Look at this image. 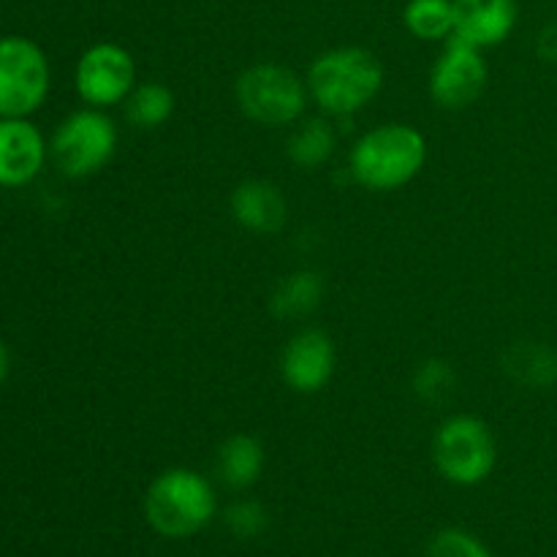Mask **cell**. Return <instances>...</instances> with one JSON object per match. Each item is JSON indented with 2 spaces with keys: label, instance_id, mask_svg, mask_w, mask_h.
Masks as SVG:
<instances>
[{
  "label": "cell",
  "instance_id": "cell-15",
  "mask_svg": "<svg viewBox=\"0 0 557 557\" xmlns=\"http://www.w3.org/2000/svg\"><path fill=\"white\" fill-rule=\"evenodd\" d=\"M218 479L228 490H250L264 473V446L248 433H234L218 446Z\"/></svg>",
  "mask_w": 557,
  "mask_h": 557
},
{
  "label": "cell",
  "instance_id": "cell-8",
  "mask_svg": "<svg viewBox=\"0 0 557 557\" xmlns=\"http://www.w3.org/2000/svg\"><path fill=\"white\" fill-rule=\"evenodd\" d=\"M74 85L87 107L109 109L125 103L136 87V63L125 47L114 41L92 44L76 63Z\"/></svg>",
  "mask_w": 557,
  "mask_h": 557
},
{
  "label": "cell",
  "instance_id": "cell-4",
  "mask_svg": "<svg viewBox=\"0 0 557 557\" xmlns=\"http://www.w3.org/2000/svg\"><path fill=\"white\" fill-rule=\"evenodd\" d=\"M433 462L446 482L476 487L498 466V441L487 422L471 413H457L435 430Z\"/></svg>",
  "mask_w": 557,
  "mask_h": 557
},
{
  "label": "cell",
  "instance_id": "cell-24",
  "mask_svg": "<svg viewBox=\"0 0 557 557\" xmlns=\"http://www.w3.org/2000/svg\"><path fill=\"white\" fill-rule=\"evenodd\" d=\"M9 373H11V354H9V346L0 341V386L5 384Z\"/></svg>",
  "mask_w": 557,
  "mask_h": 557
},
{
  "label": "cell",
  "instance_id": "cell-21",
  "mask_svg": "<svg viewBox=\"0 0 557 557\" xmlns=\"http://www.w3.org/2000/svg\"><path fill=\"white\" fill-rule=\"evenodd\" d=\"M267 522H270L267 509L253 498L234 500V504L223 511V525H226V531L232 533L234 539H243V542L261 536V533L267 531Z\"/></svg>",
  "mask_w": 557,
  "mask_h": 557
},
{
  "label": "cell",
  "instance_id": "cell-1",
  "mask_svg": "<svg viewBox=\"0 0 557 557\" xmlns=\"http://www.w3.org/2000/svg\"><path fill=\"white\" fill-rule=\"evenodd\" d=\"M428 163V139L408 123H384L359 136L348 169L368 190H397L419 177Z\"/></svg>",
  "mask_w": 557,
  "mask_h": 557
},
{
  "label": "cell",
  "instance_id": "cell-17",
  "mask_svg": "<svg viewBox=\"0 0 557 557\" xmlns=\"http://www.w3.org/2000/svg\"><path fill=\"white\" fill-rule=\"evenodd\" d=\"M335 147H337V136L330 120L310 117L294 128L286 150L294 166L308 169L310 172V169L324 166V163L335 156Z\"/></svg>",
  "mask_w": 557,
  "mask_h": 557
},
{
  "label": "cell",
  "instance_id": "cell-3",
  "mask_svg": "<svg viewBox=\"0 0 557 557\" xmlns=\"http://www.w3.org/2000/svg\"><path fill=\"white\" fill-rule=\"evenodd\" d=\"M145 520L158 536L190 539L205 531L218 511L215 487L190 468H169L158 473L145 493Z\"/></svg>",
  "mask_w": 557,
  "mask_h": 557
},
{
  "label": "cell",
  "instance_id": "cell-13",
  "mask_svg": "<svg viewBox=\"0 0 557 557\" xmlns=\"http://www.w3.org/2000/svg\"><path fill=\"white\" fill-rule=\"evenodd\" d=\"M234 221L253 234H277L286 226L288 205L275 183L267 180H245L232 190L228 199Z\"/></svg>",
  "mask_w": 557,
  "mask_h": 557
},
{
  "label": "cell",
  "instance_id": "cell-9",
  "mask_svg": "<svg viewBox=\"0 0 557 557\" xmlns=\"http://www.w3.org/2000/svg\"><path fill=\"white\" fill-rule=\"evenodd\" d=\"M487 87L482 49L451 36L430 71V96L441 109L460 112L476 103Z\"/></svg>",
  "mask_w": 557,
  "mask_h": 557
},
{
  "label": "cell",
  "instance_id": "cell-2",
  "mask_svg": "<svg viewBox=\"0 0 557 557\" xmlns=\"http://www.w3.org/2000/svg\"><path fill=\"white\" fill-rule=\"evenodd\" d=\"M305 82L321 112L348 117L379 96L384 87V65L370 49L337 47L313 60Z\"/></svg>",
  "mask_w": 557,
  "mask_h": 557
},
{
  "label": "cell",
  "instance_id": "cell-20",
  "mask_svg": "<svg viewBox=\"0 0 557 557\" xmlns=\"http://www.w3.org/2000/svg\"><path fill=\"white\" fill-rule=\"evenodd\" d=\"M457 375L451 370V364L446 359H424L417 370H413V392H417L419 400L424 403H444L446 397L455 392Z\"/></svg>",
  "mask_w": 557,
  "mask_h": 557
},
{
  "label": "cell",
  "instance_id": "cell-18",
  "mask_svg": "<svg viewBox=\"0 0 557 557\" xmlns=\"http://www.w3.org/2000/svg\"><path fill=\"white\" fill-rule=\"evenodd\" d=\"M403 22L419 41H449L457 27L455 0H408Z\"/></svg>",
  "mask_w": 557,
  "mask_h": 557
},
{
  "label": "cell",
  "instance_id": "cell-22",
  "mask_svg": "<svg viewBox=\"0 0 557 557\" xmlns=\"http://www.w3.org/2000/svg\"><path fill=\"white\" fill-rule=\"evenodd\" d=\"M424 557H493L490 549L479 542L473 533L462 531V528H444L433 536L428 544V555Z\"/></svg>",
  "mask_w": 557,
  "mask_h": 557
},
{
  "label": "cell",
  "instance_id": "cell-19",
  "mask_svg": "<svg viewBox=\"0 0 557 557\" xmlns=\"http://www.w3.org/2000/svg\"><path fill=\"white\" fill-rule=\"evenodd\" d=\"M174 114V92L163 82H141L125 98V117L141 131L161 128Z\"/></svg>",
  "mask_w": 557,
  "mask_h": 557
},
{
  "label": "cell",
  "instance_id": "cell-16",
  "mask_svg": "<svg viewBox=\"0 0 557 557\" xmlns=\"http://www.w3.org/2000/svg\"><path fill=\"white\" fill-rule=\"evenodd\" d=\"M326 292L324 277L315 270H297L283 277L270 297V310L275 319L297 321L313 313Z\"/></svg>",
  "mask_w": 557,
  "mask_h": 557
},
{
  "label": "cell",
  "instance_id": "cell-5",
  "mask_svg": "<svg viewBox=\"0 0 557 557\" xmlns=\"http://www.w3.org/2000/svg\"><path fill=\"white\" fill-rule=\"evenodd\" d=\"M237 103L243 114L264 128H281L302 120L308 107V82L277 63H256L237 79Z\"/></svg>",
  "mask_w": 557,
  "mask_h": 557
},
{
  "label": "cell",
  "instance_id": "cell-12",
  "mask_svg": "<svg viewBox=\"0 0 557 557\" xmlns=\"http://www.w3.org/2000/svg\"><path fill=\"white\" fill-rule=\"evenodd\" d=\"M455 36L479 49L498 47L520 20L517 0H455Z\"/></svg>",
  "mask_w": 557,
  "mask_h": 557
},
{
  "label": "cell",
  "instance_id": "cell-14",
  "mask_svg": "<svg viewBox=\"0 0 557 557\" xmlns=\"http://www.w3.org/2000/svg\"><path fill=\"white\" fill-rule=\"evenodd\" d=\"M504 373L525 389L557 386V351L547 343L517 341L504 351Z\"/></svg>",
  "mask_w": 557,
  "mask_h": 557
},
{
  "label": "cell",
  "instance_id": "cell-23",
  "mask_svg": "<svg viewBox=\"0 0 557 557\" xmlns=\"http://www.w3.org/2000/svg\"><path fill=\"white\" fill-rule=\"evenodd\" d=\"M536 52L544 63H557V22H549L536 38Z\"/></svg>",
  "mask_w": 557,
  "mask_h": 557
},
{
  "label": "cell",
  "instance_id": "cell-7",
  "mask_svg": "<svg viewBox=\"0 0 557 557\" xmlns=\"http://www.w3.org/2000/svg\"><path fill=\"white\" fill-rule=\"evenodd\" d=\"M49 60L25 36L0 38V117H27L49 96Z\"/></svg>",
  "mask_w": 557,
  "mask_h": 557
},
{
  "label": "cell",
  "instance_id": "cell-10",
  "mask_svg": "<svg viewBox=\"0 0 557 557\" xmlns=\"http://www.w3.org/2000/svg\"><path fill=\"white\" fill-rule=\"evenodd\" d=\"M335 343L324 330H302L286 343L281 354L283 381L299 395H315L324 389L335 373Z\"/></svg>",
  "mask_w": 557,
  "mask_h": 557
},
{
  "label": "cell",
  "instance_id": "cell-6",
  "mask_svg": "<svg viewBox=\"0 0 557 557\" xmlns=\"http://www.w3.org/2000/svg\"><path fill=\"white\" fill-rule=\"evenodd\" d=\"M49 152L65 177H92L107 169L117 152L114 120L103 114V109H79L58 125Z\"/></svg>",
  "mask_w": 557,
  "mask_h": 557
},
{
  "label": "cell",
  "instance_id": "cell-11",
  "mask_svg": "<svg viewBox=\"0 0 557 557\" xmlns=\"http://www.w3.org/2000/svg\"><path fill=\"white\" fill-rule=\"evenodd\" d=\"M47 141L27 117H0V185L20 188L38 177L47 161Z\"/></svg>",
  "mask_w": 557,
  "mask_h": 557
}]
</instances>
